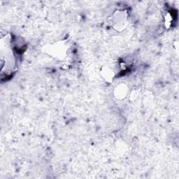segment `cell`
Listing matches in <instances>:
<instances>
[{"label": "cell", "mask_w": 179, "mask_h": 179, "mask_svg": "<svg viewBox=\"0 0 179 179\" xmlns=\"http://www.w3.org/2000/svg\"><path fill=\"white\" fill-rule=\"evenodd\" d=\"M116 97L118 98H123L125 96V94H126V88H124L123 85H120L119 88H118L116 89Z\"/></svg>", "instance_id": "6da1fadb"}]
</instances>
